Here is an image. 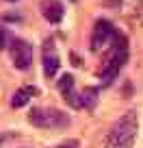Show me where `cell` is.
<instances>
[{
    "label": "cell",
    "mask_w": 143,
    "mask_h": 148,
    "mask_svg": "<svg viewBox=\"0 0 143 148\" xmlns=\"http://www.w3.org/2000/svg\"><path fill=\"white\" fill-rule=\"evenodd\" d=\"M126 61H128V39H126L124 33L117 31L115 39H113V44H111V50H108V55H106V61L100 68L102 85H111L113 81L119 76V72L126 65Z\"/></svg>",
    "instance_id": "obj_1"
},
{
    "label": "cell",
    "mask_w": 143,
    "mask_h": 148,
    "mask_svg": "<svg viewBox=\"0 0 143 148\" xmlns=\"http://www.w3.org/2000/svg\"><path fill=\"white\" fill-rule=\"evenodd\" d=\"M137 129H139L137 111H128L108 129L104 146L106 148H132L134 137H137Z\"/></svg>",
    "instance_id": "obj_2"
},
{
    "label": "cell",
    "mask_w": 143,
    "mask_h": 148,
    "mask_svg": "<svg viewBox=\"0 0 143 148\" xmlns=\"http://www.w3.org/2000/svg\"><path fill=\"white\" fill-rule=\"evenodd\" d=\"M28 122L33 126H37V129H63L67 126L69 122V116L63 113L59 109H43V107H35L30 109L28 113Z\"/></svg>",
    "instance_id": "obj_3"
},
{
    "label": "cell",
    "mask_w": 143,
    "mask_h": 148,
    "mask_svg": "<svg viewBox=\"0 0 143 148\" xmlns=\"http://www.w3.org/2000/svg\"><path fill=\"white\" fill-rule=\"evenodd\" d=\"M115 33L117 28L113 26L111 20H106V18H98L96 22H93V31H91V50L98 52L102 50V48L106 46H111L113 39H115Z\"/></svg>",
    "instance_id": "obj_4"
},
{
    "label": "cell",
    "mask_w": 143,
    "mask_h": 148,
    "mask_svg": "<svg viewBox=\"0 0 143 148\" xmlns=\"http://www.w3.org/2000/svg\"><path fill=\"white\" fill-rule=\"evenodd\" d=\"M9 55H11V63L15 65L18 70H28L33 65V46L22 39V37H11L9 42Z\"/></svg>",
    "instance_id": "obj_5"
},
{
    "label": "cell",
    "mask_w": 143,
    "mask_h": 148,
    "mask_svg": "<svg viewBox=\"0 0 143 148\" xmlns=\"http://www.w3.org/2000/svg\"><path fill=\"white\" fill-rule=\"evenodd\" d=\"M59 65H61V59H59V52H56V46L52 39H46L41 46V68H43V76L48 81L54 79L56 72H59Z\"/></svg>",
    "instance_id": "obj_6"
},
{
    "label": "cell",
    "mask_w": 143,
    "mask_h": 148,
    "mask_svg": "<svg viewBox=\"0 0 143 148\" xmlns=\"http://www.w3.org/2000/svg\"><path fill=\"white\" fill-rule=\"evenodd\" d=\"M56 87H59L63 100L67 102L69 107H74V109H80V107H83V96L76 92L74 76H72V74H63V76L59 79V83H56Z\"/></svg>",
    "instance_id": "obj_7"
},
{
    "label": "cell",
    "mask_w": 143,
    "mask_h": 148,
    "mask_svg": "<svg viewBox=\"0 0 143 148\" xmlns=\"http://www.w3.org/2000/svg\"><path fill=\"white\" fill-rule=\"evenodd\" d=\"M39 11H41L43 20L50 24H59L65 15V7L61 0H41L39 2Z\"/></svg>",
    "instance_id": "obj_8"
},
{
    "label": "cell",
    "mask_w": 143,
    "mask_h": 148,
    "mask_svg": "<svg viewBox=\"0 0 143 148\" xmlns=\"http://www.w3.org/2000/svg\"><path fill=\"white\" fill-rule=\"evenodd\" d=\"M37 94H39V89L35 87V85H24V87L15 89V94L11 96V107H13V109H20V107H24L33 96H37Z\"/></svg>",
    "instance_id": "obj_9"
},
{
    "label": "cell",
    "mask_w": 143,
    "mask_h": 148,
    "mask_svg": "<svg viewBox=\"0 0 143 148\" xmlns=\"http://www.w3.org/2000/svg\"><path fill=\"white\" fill-rule=\"evenodd\" d=\"M96 94H98L96 87H87L83 94H80V96H83V107L85 109H93V107H96V100H98Z\"/></svg>",
    "instance_id": "obj_10"
},
{
    "label": "cell",
    "mask_w": 143,
    "mask_h": 148,
    "mask_svg": "<svg viewBox=\"0 0 143 148\" xmlns=\"http://www.w3.org/2000/svg\"><path fill=\"white\" fill-rule=\"evenodd\" d=\"M9 42H11V37L9 33H7V28L0 24V50H5V48H9Z\"/></svg>",
    "instance_id": "obj_11"
},
{
    "label": "cell",
    "mask_w": 143,
    "mask_h": 148,
    "mask_svg": "<svg viewBox=\"0 0 143 148\" xmlns=\"http://www.w3.org/2000/svg\"><path fill=\"white\" fill-rule=\"evenodd\" d=\"M52 148H80V142L78 139H65V142L56 144V146H52Z\"/></svg>",
    "instance_id": "obj_12"
},
{
    "label": "cell",
    "mask_w": 143,
    "mask_h": 148,
    "mask_svg": "<svg viewBox=\"0 0 143 148\" xmlns=\"http://www.w3.org/2000/svg\"><path fill=\"white\" fill-rule=\"evenodd\" d=\"M9 2H18V0H9Z\"/></svg>",
    "instance_id": "obj_13"
},
{
    "label": "cell",
    "mask_w": 143,
    "mask_h": 148,
    "mask_svg": "<svg viewBox=\"0 0 143 148\" xmlns=\"http://www.w3.org/2000/svg\"><path fill=\"white\" fill-rule=\"evenodd\" d=\"M69 2H74V0H69Z\"/></svg>",
    "instance_id": "obj_14"
}]
</instances>
